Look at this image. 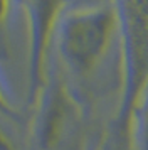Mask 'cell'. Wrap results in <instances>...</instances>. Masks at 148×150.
Listing matches in <instances>:
<instances>
[{
    "instance_id": "2",
    "label": "cell",
    "mask_w": 148,
    "mask_h": 150,
    "mask_svg": "<svg viewBox=\"0 0 148 150\" xmlns=\"http://www.w3.org/2000/svg\"><path fill=\"white\" fill-rule=\"evenodd\" d=\"M29 22V69H30V98H35L46 78V62L54 30L64 17L67 0H22Z\"/></svg>"
},
{
    "instance_id": "4",
    "label": "cell",
    "mask_w": 148,
    "mask_h": 150,
    "mask_svg": "<svg viewBox=\"0 0 148 150\" xmlns=\"http://www.w3.org/2000/svg\"><path fill=\"white\" fill-rule=\"evenodd\" d=\"M0 113L2 115H8V116H13L15 115V108H13L10 98L7 95L5 88H4V83L0 79Z\"/></svg>"
},
{
    "instance_id": "5",
    "label": "cell",
    "mask_w": 148,
    "mask_h": 150,
    "mask_svg": "<svg viewBox=\"0 0 148 150\" xmlns=\"http://www.w3.org/2000/svg\"><path fill=\"white\" fill-rule=\"evenodd\" d=\"M8 7H10V0H0V30L5 27L7 17H8Z\"/></svg>"
},
{
    "instance_id": "1",
    "label": "cell",
    "mask_w": 148,
    "mask_h": 150,
    "mask_svg": "<svg viewBox=\"0 0 148 150\" xmlns=\"http://www.w3.org/2000/svg\"><path fill=\"white\" fill-rule=\"evenodd\" d=\"M120 10L113 4L69 12L59 24V46L66 62L78 73L96 66L120 25Z\"/></svg>"
},
{
    "instance_id": "3",
    "label": "cell",
    "mask_w": 148,
    "mask_h": 150,
    "mask_svg": "<svg viewBox=\"0 0 148 150\" xmlns=\"http://www.w3.org/2000/svg\"><path fill=\"white\" fill-rule=\"evenodd\" d=\"M0 150H20L15 143L13 135L4 127L2 122H0Z\"/></svg>"
}]
</instances>
